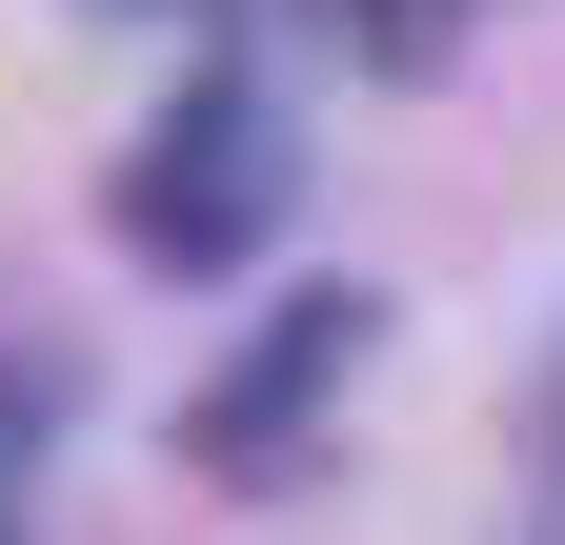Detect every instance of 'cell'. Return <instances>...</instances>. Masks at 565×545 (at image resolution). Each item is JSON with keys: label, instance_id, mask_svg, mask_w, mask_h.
<instances>
[{"label": "cell", "instance_id": "2", "mask_svg": "<svg viewBox=\"0 0 565 545\" xmlns=\"http://www.w3.org/2000/svg\"><path fill=\"white\" fill-rule=\"evenodd\" d=\"M343 364H364V303H282L263 364L202 404V464H282V445H303V404H343Z\"/></svg>", "mask_w": 565, "mask_h": 545}, {"label": "cell", "instance_id": "3", "mask_svg": "<svg viewBox=\"0 0 565 545\" xmlns=\"http://www.w3.org/2000/svg\"><path fill=\"white\" fill-rule=\"evenodd\" d=\"M102 21H223V0H102Z\"/></svg>", "mask_w": 565, "mask_h": 545}, {"label": "cell", "instance_id": "4", "mask_svg": "<svg viewBox=\"0 0 565 545\" xmlns=\"http://www.w3.org/2000/svg\"><path fill=\"white\" fill-rule=\"evenodd\" d=\"M0 545H21V525H0Z\"/></svg>", "mask_w": 565, "mask_h": 545}, {"label": "cell", "instance_id": "1", "mask_svg": "<svg viewBox=\"0 0 565 545\" xmlns=\"http://www.w3.org/2000/svg\"><path fill=\"white\" fill-rule=\"evenodd\" d=\"M263 223H282V101L243 82V61H202V82L141 121V162H121V243L182 263V284H223Z\"/></svg>", "mask_w": 565, "mask_h": 545}]
</instances>
